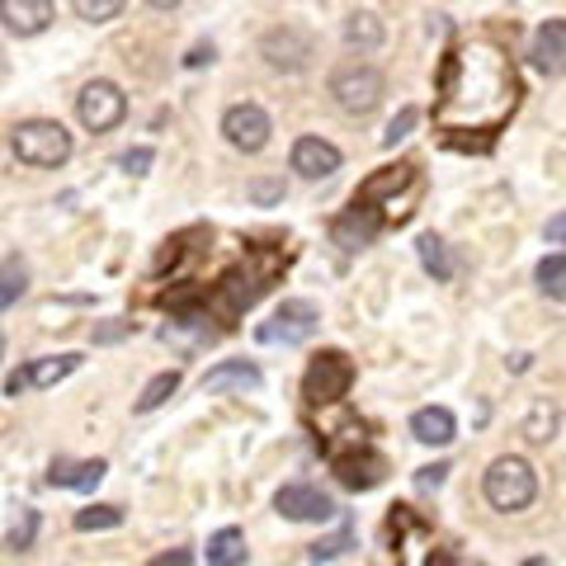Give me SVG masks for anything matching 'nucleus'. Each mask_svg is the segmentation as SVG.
<instances>
[{"label":"nucleus","mask_w":566,"mask_h":566,"mask_svg":"<svg viewBox=\"0 0 566 566\" xmlns=\"http://www.w3.org/2000/svg\"><path fill=\"white\" fill-rule=\"evenodd\" d=\"M208 566H245V534L241 528H218L208 538Z\"/></svg>","instance_id":"412c9836"},{"label":"nucleus","mask_w":566,"mask_h":566,"mask_svg":"<svg viewBox=\"0 0 566 566\" xmlns=\"http://www.w3.org/2000/svg\"><path fill=\"white\" fill-rule=\"evenodd\" d=\"M123 114H128V95H123L114 81H91V85H85V91L76 95V118H81L91 133L118 128Z\"/></svg>","instance_id":"0eeeda50"},{"label":"nucleus","mask_w":566,"mask_h":566,"mask_svg":"<svg viewBox=\"0 0 566 566\" xmlns=\"http://www.w3.org/2000/svg\"><path fill=\"white\" fill-rule=\"evenodd\" d=\"M24 289H29V264L20 255H6L0 260V307L20 303Z\"/></svg>","instance_id":"b1692460"},{"label":"nucleus","mask_w":566,"mask_h":566,"mask_svg":"<svg viewBox=\"0 0 566 566\" xmlns=\"http://www.w3.org/2000/svg\"><path fill=\"white\" fill-rule=\"evenodd\" d=\"M553 430H557V411L547 401H538L534 411H528V420H524V439H528V444H547Z\"/></svg>","instance_id":"bb28decb"},{"label":"nucleus","mask_w":566,"mask_h":566,"mask_svg":"<svg viewBox=\"0 0 566 566\" xmlns=\"http://www.w3.org/2000/svg\"><path fill=\"white\" fill-rule=\"evenodd\" d=\"M293 170L303 175V180H331V175L340 170V147L326 137H297L293 142Z\"/></svg>","instance_id":"ddd939ff"},{"label":"nucleus","mask_w":566,"mask_h":566,"mask_svg":"<svg viewBox=\"0 0 566 566\" xmlns=\"http://www.w3.org/2000/svg\"><path fill=\"white\" fill-rule=\"evenodd\" d=\"M270 289V270H232L222 283H218V303H222V316H241L255 297Z\"/></svg>","instance_id":"2eb2a0df"},{"label":"nucleus","mask_w":566,"mask_h":566,"mask_svg":"<svg viewBox=\"0 0 566 566\" xmlns=\"http://www.w3.org/2000/svg\"><path fill=\"white\" fill-rule=\"evenodd\" d=\"M345 547H349V524H345V528H340V534H335V538H322V543H316L307 557H312L316 566H322V562H335V557H340Z\"/></svg>","instance_id":"2f4dec72"},{"label":"nucleus","mask_w":566,"mask_h":566,"mask_svg":"<svg viewBox=\"0 0 566 566\" xmlns=\"http://www.w3.org/2000/svg\"><path fill=\"white\" fill-rule=\"evenodd\" d=\"M0 81H6V57H0Z\"/></svg>","instance_id":"79ce46f5"},{"label":"nucleus","mask_w":566,"mask_h":566,"mask_svg":"<svg viewBox=\"0 0 566 566\" xmlns=\"http://www.w3.org/2000/svg\"><path fill=\"white\" fill-rule=\"evenodd\" d=\"M71 6H76V14L85 24H109V20H118V14H123L128 0H71Z\"/></svg>","instance_id":"cd10ccee"},{"label":"nucleus","mask_w":566,"mask_h":566,"mask_svg":"<svg viewBox=\"0 0 566 566\" xmlns=\"http://www.w3.org/2000/svg\"><path fill=\"white\" fill-rule=\"evenodd\" d=\"M123 335H128V322H104L95 331V345H114V340H123Z\"/></svg>","instance_id":"e433bc0d"},{"label":"nucleus","mask_w":566,"mask_h":566,"mask_svg":"<svg viewBox=\"0 0 566 566\" xmlns=\"http://www.w3.org/2000/svg\"><path fill=\"white\" fill-rule=\"evenodd\" d=\"M416 251H420L424 274H434V283H449V279H453V260H449V245H444V237L424 232V237L416 241Z\"/></svg>","instance_id":"4be33fe9"},{"label":"nucleus","mask_w":566,"mask_h":566,"mask_svg":"<svg viewBox=\"0 0 566 566\" xmlns=\"http://www.w3.org/2000/svg\"><path fill=\"white\" fill-rule=\"evenodd\" d=\"M411 434L430 449H444L458 439V420H453L449 406H420V411L411 416Z\"/></svg>","instance_id":"6ab92c4d"},{"label":"nucleus","mask_w":566,"mask_h":566,"mask_svg":"<svg viewBox=\"0 0 566 566\" xmlns=\"http://www.w3.org/2000/svg\"><path fill=\"white\" fill-rule=\"evenodd\" d=\"M444 476H449V463L420 468V472H416V486H420V491H439V486H444Z\"/></svg>","instance_id":"f704fd0d"},{"label":"nucleus","mask_w":566,"mask_h":566,"mask_svg":"<svg viewBox=\"0 0 566 566\" xmlns=\"http://www.w3.org/2000/svg\"><path fill=\"white\" fill-rule=\"evenodd\" d=\"M222 133H227V142H232L237 151H264L274 123H270V114H264L260 104H232V109L222 114Z\"/></svg>","instance_id":"9b49d317"},{"label":"nucleus","mask_w":566,"mask_h":566,"mask_svg":"<svg viewBox=\"0 0 566 566\" xmlns=\"http://www.w3.org/2000/svg\"><path fill=\"white\" fill-rule=\"evenodd\" d=\"M24 392H29V368H14L6 378V397H24Z\"/></svg>","instance_id":"4c0bfd02"},{"label":"nucleus","mask_w":566,"mask_h":566,"mask_svg":"<svg viewBox=\"0 0 566 566\" xmlns=\"http://www.w3.org/2000/svg\"><path fill=\"white\" fill-rule=\"evenodd\" d=\"M331 453V468H335V476L349 486V491H374L378 482H382V472H387V463L364 444V434L354 439L349 449H326Z\"/></svg>","instance_id":"1a4fd4ad"},{"label":"nucleus","mask_w":566,"mask_h":566,"mask_svg":"<svg viewBox=\"0 0 566 566\" xmlns=\"http://www.w3.org/2000/svg\"><path fill=\"white\" fill-rule=\"evenodd\" d=\"M378 232H382V212L374 203H359V199H354V208H345L340 218L331 222V241L340 245V251H364Z\"/></svg>","instance_id":"f8f14e48"},{"label":"nucleus","mask_w":566,"mask_h":566,"mask_svg":"<svg viewBox=\"0 0 566 566\" xmlns=\"http://www.w3.org/2000/svg\"><path fill=\"white\" fill-rule=\"evenodd\" d=\"M528 57L543 76H566V20H543L528 43Z\"/></svg>","instance_id":"dca6fc26"},{"label":"nucleus","mask_w":566,"mask_h":566,"mask_svg":"<svg viewBox=\"0 0 566 566\" xmlns=\"http://www.w3.org/2000/svg\"><path fill=\"white\" fill-rule=\"evenodd\" d=\"M354 387V364L345 349H322L303 374V397L312 406H335Z\"/></svg>","instance_id":"39448f33"},{"label":"nucleus","mask_w":566,"mask_h":566,"mask_svg":"<svg viewBox=\"0 0 566 566\" xmlns=\"http://www.w3.org/2000/svg\"><path fill=\"white\" fill-rule=\"evenodd\" d=\"M245 193H251V203L270 208V203L283 199V180H279V175H270V180H251V185H245Z\"/></svg>","instance_id":"7c9ffc66"},{"label":"nucleus","mask_w":566,"mask_h":566,"mask_svg":"<svg viewBox=\"0 0 566 566\" xmlns=\"http://www.w3.org/2000/svg\"><path fill=\"white\" fill-rule=\"evenodd\" d=\"M345 43L349 48H364V52H374L382 43V20L374 10H354L349 20H345Z\"/></svg>","instance_id":"5701e85b"},{"label":"nucleus","mask_w":566,"mask_h":566,"mask_svg":"<svg viewBox=\"0 0 566 566\" xmlns=\"http://www.w3.org/2000/svg\"><path fill=\"white\" fill-rule=\"evenodd\" d=\"M151 161H156V151H151V147H133V151H123V156H118V166L128 170V175H147Z\"/></svg>","instance_id":"72a5a7b5"},{"label":"nucleus","mask_w":566,"mask_h":566,"mask_svg":"<svg viewBox=\"0 0 566 566\" xmlns=\"http://www.w3.org/2000/svg\"><path fill=\"white\" fill-rule=\"evenodd\" d=\"M147 566H193V553L189 547H170V553H156Z\"/></svg>","instance_id":"c9c22d12"},{"label":"nucleus","mask_w":566,"mask_h":566,"mask_svg":"<svg viewBox=\"0 0 566 566\" xmlns=\"http://www.w3.org/2000/svg\"><path fill=\"white\" fill-rule=\"evenodd\" d=\"M316 322H322L316 303H307V297H289V303H283L255 335H260V345H307L316 335Z\"/></svg>","instance_id":"423d86ee"},{"label":"nucleus","mask_w":566,"mask_h":566,"mask_svg":"<svg viewBox=\"0 0 566 566\" xmlns=\"http://www.w3.org/2000/svg\"><path fill=\"white\" fill-rule=\"evenodd\" d=\"M520 104V81L515 66L495 43H463L444 57L439 71V99H434V123L453 133H482L491 137L505 128V118Z\"/></svg>","instance_id":"f257e3e1"},{"label":"nucleus","mask_w":566,"mask_h":566,"mask_svg":"<svg viewBox=\"0 0 566 566\" xmlns=\"http://www.w3.org/2000/svg\"><path fill=\"white\" fill-rule=\"evenodd\" d=\"M104 472H109V463L104 458H57V463L48 468V486H62V491H95L104 482Z\"/></svg>","instance_id":"f3484780"},{"label":"nucleus","mask_w":566,"mask_h":566,"mask_svg":"<svg viewBox=\"0 0 566 566\" xmlns=\"http://www.w3.org/2000/svg\"><path fill=\"white\" fill-rule=\"evenodd\" d=\"M382 91H387L382 71L368 66V62H345V66L331 71V95H335V104H340L345 114H354V118L374 114L378 104H382Z\"/></svg>","instance_id":"20e7f679"},{"label":"nucleus","mask_w":566,"mask_h":566,"mask_svg":"<svg viewBox=\"0 0 566 566\" xmlns=\"http://www.w3.org/2000/svg\"><path fill=\"white\" fill-rule=\"evenodd\" d=\"M416 118H420L416 109H401V114H397L392 123H387V133H382V147H397V142H401V137H411V128H416Z\"/></svg>","instance_id":"473e14b6"},{"label":"nucleus","mask_w":566,"mask_h":566,"mask_svg":"<svg viewBox=\"0 0 566 566\" xmlns=\"http://www.w3.org/2000/svg\"><path fill=\"white\" fill-rule=\"evenodd\" d=\"M175 392H180V368H166V374H156L147 387H142V397H137V411L147 416V411H156V406H166Z\"/></svg>","instance_id":"393cba45"},{"label":"nucleus","mask_w":566,"mask_h":566,"mask_svg":"<svg viewBox=\"0 0 566 566\" xmlns=\"http://www.w3.org/2000/svg\"><path fill=\"white\" fill-rule=\"evenodd\" d=\"M33 538H39V510L24 505L20 520H14V528H10V547H14V553H29Z\"/></svg>","instance_id":"c756f323"},{"label":"nucleus","mask_w":566,"mask_h":566,"mask_svg":"<svg viewBox=\"0 0 566 566\" xmlns=\"http://www.w3.org/2000/svg\"><path fill=\"white\" fill-rule=\"evenodd\" d=\"M52 20H57L52 0H0V24H6L14 39H33V33H43Z\"/></svg>","instance_id":"4468645a"},{"label":"nucleus","mask_w":566,"mask_h":566,"mask_svg":"<svg viewBox=\"0 0 566 566\" xmlns=\"http://www.w3.org/2000/svg\"><path fill=\"white\" fill-rule=\"evenodd\" d=\"M260 57L270 62L274 71H307V62H312V39L303 29H293V24H279V29H270L260 39Z\"/></svg>","instance_id":"9d476101"},{"label":"nucleus","mask_w":566,"mask_h":566,"mask_svg":"<svg viewBox=\"0 0 566 566\" xmlns=\"http://www.w3.org/2000/svg\"><path fill=\"white\" fill-rule=\"evenodd\" d=\"M0 354H6V340H0Z\"/></svg>","instance_id":"37998d69"},{"label":"nucleus","mask_w":566,"mask_h":566,"mask_svg":"<svg viewBox=\"0 0 566 566\" xmlns=\"http://www.w3.org/2000/svg\"><path fill=\"white\" fill-rule=\"evenodd\" d=\"M203 62H212V43L208 48H193L189 57H185V66H203Z\"/></svg>","instance_id":"ea45409f"},{"label":"nucleus","mask_w":566,"mask_h":566,"mask_svg":"<svg viewBox=\"0 0 566 566\" xmlns=\"http://www.w3.org/2000/svg\"><path fill=\"white\" fill-rule=\"evenodd\" d=\"M10 142H14V156H20L24 166H39V170H57L71 156V133L57 118H29L14 128Z\"/></svg>","instance_id":"7ed1b4c3"},{"label":"nucleus","mask_w":566,"mask_h":566,"mask_svg":"<svg viewBox=\"0 0 566 566\" xmlns=\"http://www.w3.org/2000/svg\"><path fill=\"white\" fill-rule=\"evenodd\" d=\"M147 6H151V10H175L180 0H147Z\"/></svg>","instance_id":"a19ab883"},{"label":"nucleus","mask_w":566,"mask_h":566,"mask_svg":"<svg viewBox=\"0 0 566 566\" xmlns=\"http://www.w3.org/2000/svg\"><path fill=\"white\" fill-rule=\"evenodd\" d=\"M482 491H486L491 510H501V515H520V510H528V505H534V495H538V472H534V463H528V458L501 453V458H495V463L486 468Z\"/></svg>","instance_id":"f03ea898"},{"label":"nucleus","mask_w":566,"mask_h":566,"mask_svg":"<svg viewBox=\"0 0 566 566\" xmlns=\"http://www.w3.org/2000/svg\"><path fill=\"white\" fill-rule=\"evenodd\" d=\"M81 368V354H52V359H33L29 364V387H57Z\"/></svg>","instance_id":"aec40b11"},{"label":"nucleus","mask_w":566,"mask_h":566,"mask_svg":"<svg viewBox=\"0 0 566 566\" xmlns=\"http://www.w3.org/2000/svg\"><path fill=\"white\" fill-rule=\"evenodd\" d=\"M547 241L566 245V212H562V218H553V222H547Z\"/></svg>","instance_id":"58836bf2"},{"label":"nucleus","mask_w":566,"mask_h":566,"mask_svg":"<svg viewBox=\"0 0 566 566\" xmlns=\"http://www.w3.org/2000/svg\"><path fill=\"white\" fill-rule=\"evenodd\" d=\"M538 283H543V293L566 297V255H547L538 264Z\"/></svg>","instance_id":"c85d7f7f"},{"label":"nucleus","mask_w":566,"mask_h":566,"mask_svg":"<svg viewBox=\"0 0 566 566\" xmlns=\"http://www.w3.org/2000/svg\"><path fill=\"white\" fill-rule=\"evenodd\" d=\"M274 510H279L283 520H293V524H326V520L340 515V505H335L322 486H307V482H289V486H279Z\"/></svg>","instance_id":"6e6552de"},{"label":"nucleus","mask_w":566,"mask_h":566,"mask_svg":"<svg viewBox=\"0 0 566 566\" xmlns=\"http://www.w3.org/2000/svg\"><path fill=\"white\" fill-rule=\"evenodd\" d=\"M264 378H260V368L255 364H245V359H222V364H212L208 374H203V392H255Z\"/></svg>","instance_id":"a211bd4d"},{"label":"nucleus","mask_w":566,"mask_h":566,"mask_svg":"<svg viewBox=\"0 0 566 566\" xmlns=\"http://www.w3.org/2000/svg\"><path fill=\"white\" fill-rule=\"evenodd\" d=\"M81 528V534H104V528H118L123 524V510L118 505H91V510H76V520H71Z\"/></svg>","instance_id":"a878e982"}]
</instances>
